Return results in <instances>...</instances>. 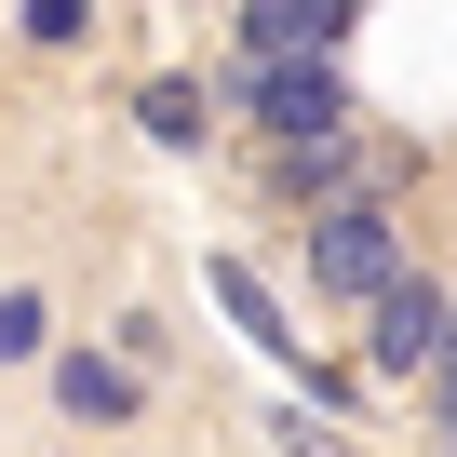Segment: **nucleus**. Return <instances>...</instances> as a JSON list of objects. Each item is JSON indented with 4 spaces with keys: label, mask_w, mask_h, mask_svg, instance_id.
I'll use <instances>...</instances> for the list:
<instances>
[{
    "label": "nucleus",
    "mask_w": 457,
    "mask_h": 457,
    "mask_svg": "<svg viewBox=\"0 0 457 457\" xmlns=\"http://www.w3.org/2000/svg\"><path fill=\"white\" fill-rule=\"evenodd\" d=\"M310 283L323 296H390L403 283V228H390V202H337V215H310Z\"/></svg>",
    "instance_id": "obj_1"
},
{
    "label": "nucleus",
    "mask_w": 457,
    "mask_h": 457,
    "mask_svg": "<svg viewBox=\"0 0 457 457\" xmlns=\"http://www.w3.org/2000/svg\"><path fill=\"white\" fill-rule=\"evenodd\" d=\"M243 41H256V68H337L350 0H256V14H243Z\"/></svg>",
    "instance_id": "obj_2"
},
{
    "label": "nucleus",
    "mask_w": 457,
    "mask_h": 457,
    "mask_svg": "<svg viewBox=\"0 0 457 457\" xmlns=\"http://www.w3.org/2000/svg\"><path fill=\"white\" fill-rule=\"evenodd\" d=\"M256 108L283 121V148H337L350 135V81L337 68H256Z\"/></svg>",
    "instance_id": "obj_3"
},
{
    "label": "nucleus",
    "mask_w": 457,
    "mask_h": 457,
    "mask_svg": "<svg viewBox=\"0 0 457 457\" xmlns=\"http://www.w3.org/2000/svg\"><path fill=\"white\" fill-rule=\"evenodd\" d=\"M417 363H444V296L403 270V283L377 296V377H417Z\"/></svg>",
    "instance_id": "obj_4"
},
{
    "label": "nucleus",
    "mask_w": 457,
    "mask_h": 457,
    "mask_svg": "<svg viewBox=\"0 0 457 457\" xmlns=\"http://www.w3.org/2000/svg\"><path fill=\"white\" fill-rule=\"evenodd\" d=\"M54 403L95 430V417H135V403H148V377H135L121 350H68V363H54Z\"/></svg>",
    "instance_id": "obj_5"
},
{
    "label": "nucleus",
    "mask_w": 457,
    "mask_h": 457,
    "mask_svg": "<svg viewBox=\"0 0 457 457\" xmlns=\"http://www.w3.org/2000/svg\"><path fill=\"white\" fill-rule=\"evenodd\" d=\"M215 296H228V323H243L256 350H283V310H270V283H256L243 256H215Z\"/></svg>",
    "instance_id": "obj_6"
},
{
    "label": "nucleus",
    "mask_w": 457,
    "mask_h": 457,
    "mask_svg": "<svg viewBox=\"0 0 457 457\" xmlns=\"http://www.w3.org/2000/svg\"><path fill=\"white\" fill-rule=\"evenodd\" d=\"M148 135H162V148H202V95H188V81H148Z\"/></svg>",
    "instance_id": "obj_7"
},
{
    "label": "nucleus",
    "mask_w": 457,
    "mask_h": 457,
    "mask_svg": "<svg viewBox=\"0 0 457 457\" xmlns=\"http://www.w3.org/2000/svg\"><path fill=\"white\" fill-rule=\"evenodd\" d=\"M0 363H41V296H28V283L0 296Z\"/></svg>",
    "instance_id": "obj_8"
},
{
    "label": "nucleus",
    "mask_w": 457,
    "mask_h": 457,
    "mask_svg": "<svg viewBox=\"0 0 457 457\" xmlns=\"http://www.w3.org/2000/svg\"><path fill=\"white\" fill-rule=\"evenodd\" d=\"M430 377H444V390H457V310H444V363H430Z\"/></svg>",
    "instance_id": "obj_9"
},
{
    "label": "nucleus",
    "mask_w": 457,
    "mask_h": 457,
    "mask_svg": "<svg viewBox=\"0 0 457 457\" xmlns=\"http://www.w3.org/2000/svg\"><path fill=\"white\" fill-rule=\"evenodd\" d=\"M444 444H457V390H444Z\"/></svg>",
    "instance_id": "obj_10"
}]
</instances>
